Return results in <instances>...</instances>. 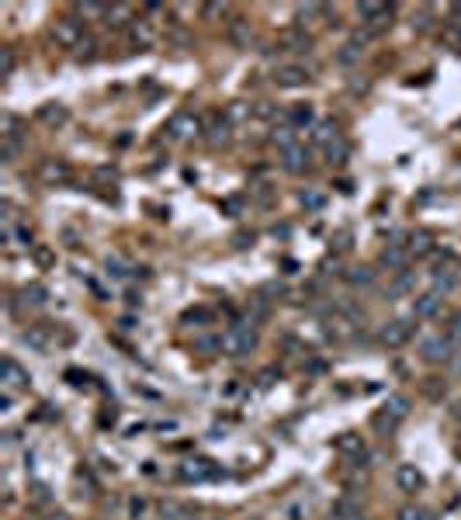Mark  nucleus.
Returning a JSON list of instances; mask_svg holds the SVG:
<instances>
[{
    "label": "nucleus",
    "mask_w": 461,
    "mask_h": 520,
    "mask_svg": "<svg viewBox=\"0 0 461 520\" xmlns=\"http://www.w3.org/2000/svg\"><path fill=\"white\" fill-rule=\"evenodd\" d=\"M288 122H292V129H299V125H312V108H309V105H295V108L288 111Z\"/></svg>",
    "instance_id": "obj_25"
},
{
    "label": "nucleus",
    "mask_w": 461,
    "mask_h": 520,
    "mask_svg": "<svg viewBox=\"0 0 461 520\" xmlns=\"http://www.w3.org/2000/svg\"><path fill=\"white\" fill-rule=\"evenodd\" d=\"M226 136H229V122L222 118V122L212 125V136H208V139H212V142H226Z\"/></svg>",
    "instance_id": "obj_36"
},
{
    "label": "nucleus",
    "mask_w": 461,
    "mask_h": 520,
    "mask_svg": "<svg viewBox=\"0 0 461 520\" xmlns=\"http://www.w3.org/2000/svg\"><path fill=\"white\" fill-rule=\"evenodd\" d=\"M35 260H39V264H52V253L45 246H35Z\"/></svg>",
    "instance_id": "obj_41"
},
{
    "label": "nucleus",
    "mask_w": 461,
    "mask_h": 520,
    "mask_svg": "<svg viewBox=\"0 0 461 520\" xmlns=\"http://www.w3.org/2000/svg\"><path fill=\"white\" fill-rule=\"evenodd\" d=\"M406 250H409V257H427V253L433 250V236L420 229V232L409 236V246H406Z\"/></svg>",
    "instance_id": "obj_18"
},
{
    "label": "nucleus",
    "mask_w": 461,
    "mask_h": 520,
    "mask_svg": "<svg viewBox=\"0 0 461 520\" xmlns=\"http://www.w3.org/2000/svg\"><path fill=\"white\" fill-rule=\"evenodd\" d=\"M274 111H278V108H274L270 101H257V108H253V118H274Z\"/></svg>",
    "instance_id": "obj_37"
},
{
    "label": "nucleus",
    "mask_w": 461,
    "mask_h": 520,
    "mask_svg": "<svg viewBox=\"0 0 461 520\" xmlns=\"http://www.w3.org/2000/svg\"><path fill=\"white\" fill-rule=\"evenodd\" d=\"M406 260H409V250H403L399 243H389V246L382 250V264H389L392 271H403Z\"/></svg>",
    "instance_id": "obj_15"
},
{
    "label": "nucleus",
    "mask_w": 461,
    "mask_h": 520,
    "mask_svg": "<svg viewBox=\"0 0 461 520\" xmlns=\"http://www.w3.org/2000/svg\"><path fill=\"white\" fill-rule=\"evenodd\" d=\"M409 333H413V326H409L406 319H392V323L382 326V343H385V347H403V343L409 340Z\"/></svg>",
    "instance_id": "obj_10"
},
{
    "label": "nucleus",
    "mask_w": 461,
    "mask_h": 520,
    "mask_svg": "<svg viewBox=\"0 0 461 520\" xmlns=\"http://www.w3.org/2000/svg\"><path fill=\"white\" fill-rule=\"evenodd\" d=\"M451 416H454V420L461 423V402H454V409H451Z\"/></svg>",
    "instance_id": "obj_44"
},
{
    "label": "nucleus",
    "mask_w": 461,
    "mask_h": 520,
    "mask_svg": "<svg viewBox=\"0 0 461 520\" xmlns=\"http://www.w3.org/2000/svg\"><path fill=\"white\" fill-rule=\"evenodd\" d=\"M454 285H458V274H454V271H444V268H440V271L433 274V292H451Z\"/></svg>",
    "instance_id": "obj_26"
},
{
    "label": "nucleus",
    "mask_w": 461,
    "mask_h": 520,
    "mask_svg": "<svg viewBox=\"0 0 461 520\" xmlns=\"http://www.w3.org/2000/svg\"><path fill=\"white\" fill-rule=\"evenodd\" d=\"M18 139H4V146H0V160H4V163H14L18 160Z\"/></svg>",
    "instance_id": "obj_32"
},
{
    "label": "nucleus",
    "mask_w": 461,
    "mask_h": 520,
    "mask_svg": "<svg viewBox=\"0 0 461 520\" xmlns=\"http://www.w3.org/2000/svg\"><path fill=\"white\" fill-rule=\"evenodd\" d=\"M326 160H330V163H343V160H347V142H343V139H333V142L326 146Z\"/></svg>",
    "instance_id": "obj_28"
},
{
    "label": "nucleus",
    "mask_w": 461,
    "mask_h": 520,
    "mask_svg": "<svg viewBox=\"0 0 461 520\" xmlns=\"http://www.w3.org/2000/svg\"><path fill=\"white\" fill-rule=\"evenodd\" d=\"M222 11H226L222 4H205V14H208V18H215V14H222Z\"/></svg>",
    "instance_id": "obj_42"
},
{
    "label": "nucleus",
    "mask_w": 461,
    "mask_h": 520,
    "mask_svg": "<svg viewBox=\"0 0 461 520\" xmlns=\"http://www.w3.org/2000/svg\"><path fill=\"white\" fill-rule=\"evenodd\" d=\"M403 292H409V274H406V278H399V281L389 288V295H403Z\"/></svg>",
    "instance_id": "obj_40"
},
{
    "label": "nucleus",
    "mask_w": 461,
    "mask_h": 520,
    "mask_svg": "<svg viewBox=\"0 0 461 520\" xmlns=\"http://www.w3.org/2000/svg\"><path fill=\"white\" fill-rule=\"evenodd\" d=\"M14 73V49H0V76Z\"/></svg>",
    "instance_id": "obj_33"
},
{
    "label": "nucleus",
    "mask_w": 461,
    "mask_h": 520,
    "mask_svg": "<svg viewBox=\"0 0 461 520\" xmlns=\"http://www.w3.org/2000/svg\"><path fill=\"white\" fill-rule=\"evenodd\" d=\"M357 517H361V506L354 496H343L333 503V520H357Z\"/></svg>",
    "instance_id": "obj_17"
},
{
    "label": "nucleus",
    "mask_w": 461,
    "mask_h": 520,
    "mask_svg": "<svg viewBox=\"0 0 461 520\" xmlns=\"http://www.w3.org/2000/svg\"><path fill=\"white\" fill-rule=\"evenodd\" d=\"M447 336L454 340V343H461V312L451 319V326H447Z\"/></svg>",
    "instance_id": "obj_38"
},
{
    "label": "nucleus",
    "mask_w": 461,
    "mask_h": 520,
    "mask_svg": "<svg viewBox=\"0 0 461 520\" xmlns=\"http://www.w3.org/2000/svg\"><path fill=\"white\" fill-rule=\"evenodd\" d=\"M396 486H399L403 492H420V489L427 486V479H423V472H420L416 465L403 462V465L396 468Z\"/></svg>",
    "instance_id": "obj_6"
},
{
    "label": "nucleus",
    "mask_w": 461,
    "mask_h": 520,
    "mask_svg": "<svg viewBox=\"0 0 461 520\" xmlns=\"http://www.w3.org/2000/svg\"><path fill=\"white\" fill-rule=\"evenodd\" d=\"M281 166H285L288 173H302V170L309 166V149L295 142L292 149H285V153H281Z\"/></svg>",
    "instance_id": "obj_14"
},
{
    "label": "nucleus",
    "mask_w": 461,
    "mask_h": 520,
    "mask_svg": "<svg viewBox=\"0 0 461 520\" xmlns=\"http://www.w3.org/2000/svg\"><path fill=\"white\" fill-rule=\"evenodd\" d=\"M281 45H285L288 52H309V45H312V39H309L305 32H288V35L281 39Z\"/></svg>",
    "instance_id": "obj_20"
},
{
    "label": "nucleus",
    "mask_w": 461,
    "mask_h": 520,
    "mask_svg": "<svg viewBox=\"0 0 461 520\" xmlns=\"http://www.w3.org/2000/svg\"><path fill=\"white\" fill-rule=\"evenodd\" d=\"M129 42H132L136 49H153V42H156V28H153L146 18H136V21L129 25Z\"/></svg>",
    "instance_id": "obj_8"
},
{
    "label": "nucleus",
    "mask_w": 461,
    "mask_h": 520,
    "mask_svg": "<svg viewBox=\"0 0 461 520\" xmlns=\"http://www.w3.org/2000/svg\"><path fill=\"white\" fill-rule=\"evenodd\" d=\"M250 115H253V108H250V105L233 101V105H229V111H226V122H239V118H250Z\"/></svg>",
    "instance_id": "obj_30"
},
{
    "label": "nucleus",
    "mask_w": 461,
    "mask_h": 520,
    "mask_svg": "<svg viewBox=\"0 0 461 520\" xmlns=\"http://www.w3.org/2000/svg\"><path fill=\"white\" fill-rule=\"evenodd\" d=\"M0 382H4V389H18V385H28V371L18 368L14 358H4V365H0Z\"/></svg>",
    "instance_id": "obj_11"
},
{
    "label": "nucleus",
    "mask_w": 461,
    "mask_h": 520,
    "mask_svg": "<svg viewBox=\"0 0 461 520\" xmlns=\"http://www.w3.org/2000/svg\"><path fill=\"white\" fill-rule=\"evenodd\" d=\"M299 202H302L305 208H312V212H316V208H323L326 195H319V191H302V195H299Z\"/></svg>",
    "instance_id": "obj_31"
},
{
    "label": "nucleus",
    "mask_w": 461,
    "mask_h": 520,
    "mask_svg": "<svg viewBox=\"0 0 461 520\" xmlns=\"http://www.w3.org/2000/svg\"><path fill=\"white\" fill-rule=\"evenodd\" d=\"M156 510H160V517H163V520H180L184 513H188V506H184V503H177V499H163Z\"/></svg>",
    "instance_id": "obj_22"
},
{
    "label": "nucleus",
    "mask_w": 461,
    "mask_h": 520,
    "mask_svg": "<svg viewBox=\"0 0 461 520\" xmlns=\"http://www.w3.org/2000/svg\"><path fill=\"white\" fill-rule=\"evenodd\" d=\"M347 285H354V288H364V285H372L375 281V268H367V264H361V268H350L347 274Z\"/></svg>",
    "instance_id": "obj_19"
},
{
    "label": "nucleus",
    "mask_w": 461,
    "mask_h": 520,
    "mask_svg": "<svg viewBox=\"0 0 461 520\" xmlns=\"http://www.w3.org/2000/svg\"><path fill=\"white\" fill-rule=\"evenodd\" d=\"M423 392L430 396V399H440L444 392H440V385H437V378H427V385H423Z\"/></svg>",
    "instance_id": "obj_39"
},
{
    "label": "nucleus",
    "mask_w": 461,
    "mask_h": 520,
    "mask_svg": "<svg viewBox=\"0 0 461 520\" xmlns=\"http://www.w3.org/2000/svg\"><path fill=\"white\" fill-rule=\"evenodd\" d=\"M357 520H364V517H357Z\"/></svg>",
    "instance_id": "obj_47"
},
{
    "label": "nucleus",
    "mask_w": 461,
    "mask_h": 520,
    "mask_svg": "<svg viewBox=\"0 0 461 520\" xmlns=\"http://www.w3.org/2000/svg\"><path fill=\"white\" fill-rule=\"evenodd\" d=\"M167 132H170L173 139H195V136L202 132V122H198L191 111H180V115H173V118H170Z\"/></svg>",
    "instance_id": "obj_5"
},
{
    "label": "nucleus",
    "mask_w": 461,
    "mask_h": 520,
    "mask_svg": "<svg viewBox=\"0 0 461 520\" xmlns=\"http://www.w3.org/2000/svg\"><path fill=\"white\" fill-rule=\"evenodd\" d=\"M129 506H132V513H136V517H142V510H146V499H132Z\"/></svg>",
    "instance_id": "obj_43"
},
{
    "label": "nucleus",
    "mask_w": 461,
    "mask_h": 520,
    "mask_svg": "<svg viewBox=\"0 0 461 520\" xmlns=\"http://www.w3.org/2000/svg\"><path fill=\"white\" fill-rule=\"evenodd\" d=\"M180 475L188 479V482H205V479H215L219 468H215V462H208V458H191L188 465L180 468Z\"/></svg>",
    "instance_id": "obj_7"
},
{
    "label": "nucleus",
    "mask_w": 461,
    "mask_h": 520,
    "mask_svg": "<svg viewBox=\"0 0 461 520\" xmlns=\"http://www.w3.org/2000/svg\"><path fill=\"white\" fill-rule=\"evenodd\" d=\"M336 451L347 455V458H357V462H364V455H367L364 437H357V433H340V437H336Z\"/></svg>",
    "instance_id": "obj_13"
},
{
    "label": "nucleus",
    "mask_w": 461,
    "mask_h": 520,
    "mask_svg": "<svg viewBox=\"0 0 461 520\" xmlns=\"http://www.w3.org/2000/svg\"><path fill=\"white\" fill-rule=\"evenodd\" d=\"M52 35H56V42H59L63 49H76V45L83 42V25H80L76 18H59V21L52 25Z\"/></svg>",
    "instance_id": "obj_2"
},
{
    "label": "nucleus",
    "mask_w": 461,
    "mask_h": 520,
    "mask_svg": "<svg viewBox=\"0 0 461 520\" xmlns=\"http://www.w3.org/2000/svg\"><path fill=\"white\" fill-rule=\"evenodd\" d=\"M396 520H430V510H423L420 503H406V506H399Z\"/></svg>",
    "instance_id": "obj_24"
},
{
    "label": "nucleus",
    "mask_w": 461,
    "mask_h": 520,
    "mask_svg": "<svg viewBox=\"0 0 461 520\" xmlns=\"http://www.w3.org/2000/svg\"><path fill=\"white\" fill-rule=\"evenodd\" d=\"M45 520H69V517H66V513H49Z\"/></svg>",
    "instance_id": "obj_45"
},
{
    "label": "nucleus",
    "mask_w": 461,
    "mask_h": 520,
    "mask_svg": "<svg viewBox=\"0 0 461 520\" xmlns=\"http://www.w3.org/2000/svg\"><path fill=\"white\" fill-rule=\"evenodd\" d=\"M25 340H28L32 347H39V351H45V347H49V340H45V333H42L39 326H35V329H28V333H25Z\"/></svg>",
    "instance_id": "obj_34"
},
{
    "label": "nucleus",
    "mask_w": 461,
    "mask_h": 520,
    "mask_svg": "<svg viewBox=\"0 0 461 520\" xmlns=\"http://www.w3.org/2000/svg\"><path fill=\"white\" fill-rule=\"evenodd\" d=\"M25 302H32V305H45V299H49V292L42 288V285H25Z\"/></svg>",
    "instance_id": "obj_29"
},
{
    "label": "nucleus",
    "mask_w": 461,
    "mask_h": 520,
    "mask_svg": "<svg viewBox=\"0 0 461 520\" xmlns=\"http://www.w3.org/2000/svg\"><path fill=\"white\" fill-rule=\"evenodd\" d=\"M219 347L229 354V358H246L253 347H257V329L253 323H239V326H229L219 340Z\"/></svg>",
    "instance_id": "obj_1"
},
{
    "label": "nucleus",
    "mask_w": 461,
    "mask_h": 520,
    "mask_svg": "<svg viewBox=\"0 0 461 520\" xmlns=\"http://www.w3.org/2000/svg\"><path fill=\"white\" fill-rule=\"evenodd\" d=\"M66 118H69V111H66L63 105H42V108H39V122H45V125H52V129L66 125Z\"/></svg>",
    "instance_id": "obj_16"
},
{
    "label": "nucleus",
    "mask_w": 461,
    "mask_h": 520,
    "mask_svg": "<svg viewBox=\"0 0 461 520\" xmlns=\"http://www.w3.org/2000/svg\"><path fill=\"white\" fill-rule=\"evenodd\" d=\"M295 132H299V129L281 125V129H274V132H270V139H274V146H281V153H285V149H292V146H295Z\"/></svg>",
    "instance_id": "obj_21"
},
{
    "label": "nucleus",
    "mask_w": 461,
    "mask_h": 520,
    "mask_svg": "<svg viewBox=\"0 0 461 520\" xmlns=\"http://www.w3.org/2000/svg\"><path fill=\"white\" fill-rule=\"evenodd\" d=\"M385 413L396 416V420H403V416L409 413V399H406V396H389V399H385Z\"/></svg>",
    "instance_id": "obj_23"
},
{
    "label": "nucleus",
    "mask_w": 461,
    "mask_h": 520,
    "mask_svg": "<svg viewBox=\"0 0 461 520\" xmlns=\"http://www.w3.org/2000/svg\"><path fill=\"white\" fill-rule=\"evenodd\" d=\"M440 292H427V295H416V302H413V316L416 319H433L437 312H440Z\"/></svg>",
    "instance_id": "obj_12"
},
{
    "label": "nucleus",
    "mask_w": 461,
    "mask_h": 520,
    "mask_svg": "<svg viewBox=\"0 0 461 520\" xmlns=\"http://www.w3.org/2000/svg\"><path fill=\"white\" fill-rule=\"evenodd\" d=\"M274 83H278L281 91H299V87L309 83V69H305V66H295V63L278 66V69H274Z\"/></svg>",
    "instance_id": "obj_3"
},
{
    "label": "nucleus",
    "mask_w": 461,
    "mask_h": 520,
    "mask_svg": "<svg viewBox=\"0 0 461 520\" xmlns=\"http://www.w3.org/2000/svg\"><path fill=\"white\" fill-rule=\"evenodd\" d=\"M108 278H129V268L122 264V260H118V257H115V260L108 257Z\"/></svg>",
    "instance_id": "obj_35"
},
{
    "label": "nucleus",
    "mask_w": 461,
    "mask_h": 520,
    "mask_svg": "<svg viewBox=\"0 0 461 520\" xmlns=\"http://www.w3.org/2000/svg\"><path fill=\"white\" fill-rule=\"evenodd\" d=\"M39 177L45 184H66L69 181V166H66V160H42L39 163Z\"/></svg>",
    "instance_id": "obj_9"
},
{
    "label": "nucleus",
    "mask_w": 461,
    "mask_h": 520,
    "mask_svg": "<svg viewBox=\"0 0 461 520\" xmlns=\"http://www.w3.org/2000/svg\"><path fill=\"white\" fill-rule=\"evenodd\" d=\"M333 139H340V136H336V125H333V122H319V125H316V142L330 146Z\"/></svg>",
    "instance_id": "obj_27"
},
{
    "label": "nucleus",
    "mask_w": 461,
    "mask_h": 520,
    "mask_svg": "<svg viewBox=\"0 0 461 520\" xmlns=\"http://www.w3.org/2000/svg\"><path fill=\"white\" fill-rule=\"evenodd\" d=\"M454 451H458V458H461V437H458V444H454Z\"/></svg>",
    "instance_id": "obj_46"
},
{
    "label": "nucleus",
    "mask_w": 461,
    "mask_h": 520,
    "mask_svg": "<svg viewBox=\"0 0 461 520\" xmlns=\"http://www.w3.org/2000/svg\"><path fill=\"white\" fill-rule=\"evenodd\" d=\"M451 347H454V340L451 336H444V333H437V336H427L423 340V358L430 361V365H440V361H447L451 358Z\"/></svg>",
    "instance_id": "obj_4"
}]
</instances>
